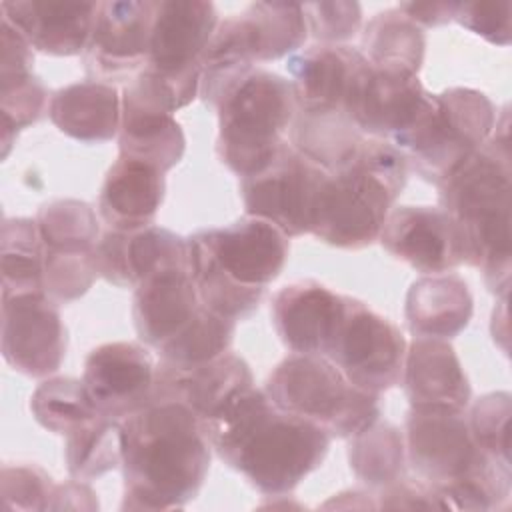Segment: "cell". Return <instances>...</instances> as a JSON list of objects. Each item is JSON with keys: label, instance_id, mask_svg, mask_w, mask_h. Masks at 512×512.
<instances>
[{"label": "cell", "instance_id": "cell-1", "mask_svg": "<svg viewBox=\"0 0 512 512\" xmlns=\"http://www.w3.org/2000/svg\"><path fill=\"white\" fill-rule=\"evenodd\" d=\"M218 458L264 496L290 494L322 466L330 434L280 410L264 390L250 388L220 414L200 422Z\"/></svg>", "mask_w": 512, "mask_h": 512}, {"label": "cell", "instance_id": "cell-2", "mask_svg": "<svg viewBox=\"0 0 512 512\" xmlns=\"http://www.w3.org/2000/svg\"><path fill=\"white\" fill-rule=\"evenodd\" d=\"M210 444L180 402H150L122 420V510L162 512L194 500L210 468Z\"/></svg>", "mask_w": 512, "mask_h": 512}, {"label": "cell", "instance_id": "cell-3", "mask_svg": "<svg viewBox=\"0 0 512 512\" xmlns=\"http://www.w3.org/2000/svg\"><path fill=\"white\" fill-rule=\"evenodd\" d=\"M496 132L438 184L440 208L460 228L464 264L480 268L490 292L508 298L510 288V122L508 108Z\"/></svg>", "mask_w": 512, "mask_h": 512}, {"label": "cell", "instance_id": "cell-4", "mask_svg": "<svg viewBox=\"0 0 512 512\" xmlns=\"http://www.w3.org/2000/svg\"><path fill=\"white\" fill-rule=\"evenodd\" d=\"M188 274L200 302L228 318L244 320L262 304L288 258V236L274 224L244 216L186 238Z\"/></svg>", "mask_w": 512, "mask_h": 512}, {"label": "cell", "instance_id": "cell-5", "mask_svg": "<svg viewBox=\"0 0 512 512\" xmlns=\"http://www.w3.org/2000/svg\"><path fill=\"white\" fill-rule=\"evenodd\" d=\"M408 170V160L396 146L364 138L340 168L326 172L310 234L346 250L374 244L406 186Z\"/></svg>", "mask_w": 512, "mask_h": 512}, {"label": "cell", "instance_id": "cell-6", "mask_svg": "<svg viewBox=\"0 0 512 512\" xmlns=\"http://www.w3.org/2000/svg\"><path fill=\"white\" fill-rule=\"evenodd\" d=\"M220 162L238 178L262 170L284 142L296 104L290 80L254 68L216 104Z\"/></svg>", "mask_w": 512, "mask_h": 512}, {"label": "cell", "instance_id": "cell-7", "mask_svg": "<svg viewBox=\"0 0 512 512\" xmlns=\"http://www.w3.org/2000/svg\"><path fill=\"white\" fill-rule=\"evenodd\" d=\"M266 396L330 438H352L380 418V396L352 386L324 356L290 354L268 376Z\"/></svg>", "mask_w": 512, "mask_h": 512}, {"label": "cell", "instance_id": "cell-8", "mask_svg": "<svg viewBox=\"0 0 512 512\" xmlns=\"http://www.w3.org/2000/svg\"><path fill=\"white\" fill-rule=\"evenodd\" d=\"M496 108L474 88H448L436 94L432 114L396 148L422 180L440 184L486 144L496 126Z\"/></svg>", "mask_w": 512, "mask_h": 512}, {"label": "cell", "instance_id": "cell-9", "mask_svg": "<svg viewBox=\"0 0 512 512\" xmlns=\"http://www.w3.org/2000/svg\"><path fill=\"white\" fill-rule=\"evenodd\" d=\"M286 68L296 104L294 118L316 124H354L352 110L370 72L358 48L314 44L294 52Z\"/></svg>", "mask_w": 512, "mask_h": 512}, {"label": "cell", "instance_id": "cell-10", "mask_svg": "<svg viewBox=\"0 0 512 512\" xmlns=\"http://www.w3.org/2000/svg\"><path fill=\"white\" fill-rule=\"evenodd\" d=\"M406 348V338L396 324L362 300L346 296L340 324L324 358L352 386L380 396L402 382Z\"/></svg>", "mask_w": 512, "mask_h": 512}, {"label": "cell", "instance_id": "cell-11", "mask_svg": "<svg viewBox=\"0 0 512 512\" xmlns=\"http://www.w3.org/2000/svg\"><path fill=\"white\" fill-rule=\"evenodd\" d=\"M324 178V168L284 140L262 170L240 178L244 210L274 224L288 238L310 234Z\"/></svg>", "mask_w": 512, "mask_h": 512}, {"label": "cell", "instance_id": "cell-12", "mask_svg": "<svg viewBox=\"0 0 512 512\" xmlns=\"http://www.w3.org/2000/svg\"><path fill=\"white\" fill-rule=\"evenodd\" d=\"M406 462L434 490L452 486L490 460L472 440L464 412L410 408L404 422Z\"/></svg>", "mask_w": 512, "mask_h": 512}, {"label": "cell", "instance_id": "cell-13", "mask_svg": "<svg viewBox=\"0 0 512 512\" xmlns=\"http://www.w3.org/2000/svg\"><path fill=\"white\" fill-rule=\"evenodd\" d=\"M154 6L156 2L150 0L98 2L94 26L82 52L88 80L126 86L144 70Z\"/></svg>", "mask_w": 512, "mask_h": 512}, {"label": "cell", "instance_id": "cell-14", "mask_svg": "<svg viewBox=\"0 0 512 512\" xmlns=\"http://www.w3.org/2000/svg\"><path fill=\"white\" fill-rule=\"evenodd\" d=\"M66 328L46 292L2 296V354L20 374L46 378L66 356Z\"/></svg>", "mask_w": 512, "mask_h": 512}, {"label": "cell", "instance_id": "cell-15", "mask_svg": "<svg viewBox=\"0 0 512 512\" xmlns=\"http://www.w3.org/2000/svg\"><path fill=\"white\" fill-rule=\"evenodd\" d=\"M156 364L144 344L108 342L84 362L82 382L102 416L124 420L152 402Z\"/></svg>", "mask_w": 512, "mask_h": 512}, {"label": "cell", "instance_id": "cell-16", "mask_svg": "<svg viewBox=\"0 0 512 512\" xmlns=\"http://www.w3.org/2000/svg\"><path fill=\"white\" fill-rule=\"evenodd\" d=\"M382 248L418 272L440 274L464 264V242L440 206H398L378 236Z\"/></svg>", "mask_w": 512, "mask_h": 512}, {"label": "cell", "instance_id": "cell-17", "mask_svg": "<svg viewBox=\"0 0 512 512\" xmlns=\"http://www.w3.org/2000/svg\"><path fill=\"white\" fill-rule=\"evenodd\" d=\"M436 94H430L418 76L370 72L356 98L352 120L366 138H376L398 146L434 110Z\"/></svg>", "mask_w": 512, "mask_h": 512}, {"label": "cell", "instance_id": "cell-18", "mask_svg": "<svg viewBox=\"0 0 512 512\" xmlns=\"http://www.w3.org/2000/svg\"><path fill=\"white\" fill-rule=\"evenodd\" d=\"M252 386L254 378L248 362L234 352H224L192 366H174L160 360L156 364L152 402H180L202 422L220 414Z\"/></svg>", "mask_w": 512, "mask_h": 512}, {"label": "cell", "instance_id": "cell-19", "mask_svg": "<svg viewBox=\"0 0 512 512\" xmlns=\"http://www.w3.org/2000/svg\"><path fill=\"white\" fill-rule=\"evenodd\" d=\"M218 28L212 2L160 0L154 6L148 64L162 76H200V58Z\"/></svg>", "mask_w": 512, "mask_h": 512}, {"label": "cell", "instance_id": "cell-20", "mask_svg": "<svg viewBox=\"0 0 512 512\" xmlns=\"http://www.w3.org/2000/svg\"><path fill=\"white\" fill-rule=\"evenodd\" d=\"M202 308L188 266H174L152 272L134 288L132 320L140 342L160 352L194 324Z\"/></svg>", "mask_w": 512, "mask_h": 512}, {"label": "cell", "instance_id": "cell-21", "mask_svg": "<svg viewBox=\"0 0 512 512\" xmlns=\"http://www.w3.org/2000/svg\"><path fill=\"white\" fill-rule=\"evenodd\" d=\"M344 294L316 280L280 288L272 298V326L294 354L326 356L344 312Z\"/></svg>", "mask_w": 512, "mask_h": 512}, {"label": "cell", "instance_id": "cell-22", "mask_svg": "<svg viewBox=\"0 0 512 512\" xmlns=\"http://www.w3.org/2000/svg\"><path fill=\"white\" fill-rule=\"evenodd\" d=\"M100 278L118 288H136L156 270L188 266V242L162 226L132 232L108 228L94 250Z\"/></svg>", "mask_w": 512, "mask_h": 512}, {"label": "cell", "instance_id": "cell-23", "mask_svg": "<svg viewBox=\"0 0 512 512\" xmlns=\"http://www.w3.org/2000/svg\"><path fill=\"white\" fill-rule=\"evenodd\" d=\"M98 2H2L0 12L32 50L50 56L82 54L96 18Z\"/></svg>", "mask_w": 512, "mask_h": 512}, {"label": "cell", "instance_id": "cell-24", "mask_svg": "<svg viewBox=\"0 0 512 512\" xmlns=\"http://www.w3.org/2000/svg\"><path fill=\"white\" fill-rule=\"evenodd\" d=\"M410 408L466 412L468 376L448 340L414 338L406 348L402 382Z\"/></svg>", "mask_w": 512, "mask_h": 512}, {"label": "cell", "instance_id": "cell-25", "mask_svg": "<svg viewBox=\"0 0 512 512\" xmlns=\"http://www.w3.org/2000/svg\"><path fill=\"white\" fill-rule=\"evenodd\" d=\"M0 114L2 156L16 142L20 130L36 124L48 112V92L32 72L34 54L30 44L6 20L0 26Z\"/></svg>", "mask_w": 512, "mask_h": 512}, {"label": "cell", "instance_id": "cell-26", "mask_svg": "<svg viewBox=\"0 0 512 512\" xmlns=\"http://www.w3.org/2000/svg\"><path fill=\"white\" fill-rule=\"evenodd\" d=\"M164 192V172L144 162L118 156L100 188V218L108 228L120 232L152 226L164 202Z\"/></svg>", "mask_w": 512, "mask_h": 512}, {"label": "cell", "instance_id": "cell-27", "mask_svg": "<svg viewBox=\"0 0 512 512\" xmlns=\"http://www.w3.org/2000/svg\"><path fill=\"white\" fill-rule=\"evenodd\" d=\"M472 312V294L458 274L418 278L406 294L404 316L414 338L450 340L470 324Z\"/></svg>", "mask_w": 512, "mask_h": 512}, {"label": "cell", "instance_id": "cell-28", "mask_svg": "<svg viewBox=\"0 0 512 512\" xmlns=\"http://www.w3.org/2000/svg\"><path fill=\"white\" fill-rule=\"evenodd\" d=\"M52 124L80 142H108L120 132L122 96L116 86L82 80L58 88L48 102Z\"/></svg>", "mask_w": 512, "mask_h": 512}, {"label": "cell", "instance_id": "cell-29", "mask_svg": "<svg viewBox=\"0 0 512 512\" xmlns=\"http://www.w3.org/2000/svg\"><path fill=\"white\" fill-rule=\"evenodd\" d=\"M118 150V156L144 162L166 174L182 160L186 138L172 114L122 100Z\"/></svg>", "mask_w": 512, "mask_h": 512}, {"label": "cell", "instance_id": "cell-30", "mask_svg": "<svg viewBox=\"0 0 512 512\" xmlns=\"http://www.w3.org/2000/svg\"><path fill=\"white\" fill-rule=\"evenodd\" d=\"M360 52L374 70L418 76L424 64L426 36L398 8L374 14L362 30Z\"/></svg>", "mask_w": 512, "mask_h": 512}, {"label": "cell", "instance_id": "cell-31", "mask_svg": "<svg viewBox=\"0 0 512 512\" xmlns=\"http://www.w3.org/2000/svg\"><path fill=\"white\" fill-rule=\"evenodd\" d=\"M348 464L368 488L382 490L406 476L404 432L390 422H374L348 444Z\"/></svg>", "mask_w": 512, "mask_h": 512}, {"label": "cell", "instance_id": "cell-32", "mask_svg": "<svg viewBox=\"0 0 512 512\" xmlns=\"http://www.w3.org/2000/svg\"><path fill=\"white\" fill-rule=\"evenodd\" d=\"M2 296L44 292V244L32 218H4L0 230Z\"/></svg>", "mask_w": 512, "mask_h": 512}, {"label": "cell", "instance_id": "cell-33", "mask_svg": "<svg viewBox=\"0 0 512 512\" xmlns=\"http://www.w3.org/2000/svg\"><path fill=\"white\" fill-rule=\"evenodd\" d=\"M34 220L46 252L94 254L102 236L94 208L76 198H60L42 204Z\"/></svg>", "mask_w": 512, "mask_h": 512}, {"label": "cell", "instance_id": "cell-34", "mask_svg": "<svg viewBox=\"0 0 512 512\" xmlns=\"http://www.w3.org/2000/svg\"><path fill=\"white\" fill-rule=\"evenodd\" d=\"M66 468L74 480H94L122 464V422L96 416L66 434Z\"/></svg>", "mask_w": 512, "mask_h": 512}, {"label": "cell", "instance_id": "cell-35", "mask_svg": "<svg viewBox=\"0 0 512 512\" xmlns=\"http://www.w3.org/2000/svg\"><path fill=\"white\" fill-rule=\"evenodd\" d=\"M30 410L42 428L62 436L100 416L84 382L72 376H54L40 382L30 398Z\"/></svg>", "mask_w": 512, "mask_h": 512}, {"label": "cell", "instance_id": "cell-36", "mask_svg": "<svg viewBox=\"0 0 512 512\" xmlns=\"http://www.w3.org/2000/svg\"><path fill=\"white\" fill-rule=\"evenodd\" d=\"M254 20L260 44L262 62L278 60L298 52L308 38L302 4L288 2H254L246 8Z\"/></svg>", "mask_w": 512, "mask_h": 512}, {"label": "cell", "instance_id": "cell-37", "mask_svg": "<svg viewBox=\"0 0 512 512\" xmlns=\"http://www.w3.org/2000/svg\"><path fill=\"white\" fill-rule=\"evenodd\" d=\"M234 332V320H228L204 306L194 324L182 336H178L174 342L162 348L158 356L162 362L174 366H192L208 362L228 352L234 340Z\"/></svg>", "mask_w": 512, "mask_h": 512}, {"label": "cell", "instance_id": "cell-38", "mask_svg": "<svg viewBox=\"0 0 512 512\" xmlns=\"http://www.w3.org/2000/svg\"><path fill=\"white\" fill-rule=\"evenodd\" d=\"M510 416L512 398L508 392H490L478 398L468 420L476 446L494 462L510 468Z\"/></svg>", "mask_w": 512, "mask_h": 512}, {"label": "cell", "instance_id": "cell-39", "mask_svg": "<svg viewBox=\"0 0 512 512\" xmlns=\"http://www.w3.org/2000/svg\"><path fill=\"white\" fill-rule=\"evenodd\" d=\"M96 276L94 254H56L44 250V292L56 304H68L84 296Z\"/></svg>", "mask_w": 512, "mask_h": 512}, {"label": "cell", "instance_id": "cell-40", "mask_svg": "<svg viewBox=\"0 0 512 512\" xmlns=\"http://www.w3.org/2000/svg\"><path fill=\"white\" fill-rule=\"evenodd\" d=\"M54 486L50 474L36 464H6L0 478L2 508L48 510Z\"/></svg>", "mask_w": 512, "mask_h": 512}, {"label": "cell", "instance_id": "cell-41", "mask_svg": "<svg viewBox=\"0 0 512 512\" xmlns=\"http://www.w3.org/2000/svg\"><path fill=\"white\" fill-rule=\"evenodd\" d=\"M308 32L320 44L346 42L358 34L362 24V8L358 2H308L302 4Z\"/></svg>", "mask_w": 512, "mask_h": 512}, {"label": "cell", "instance_id": "cell-42", "mask_svg": "<svg viewBox=\"0 0 512 512\" xmlns=\"http://www.w3.org/2000/svg\"><path fill=\"white\" fill-rule=\"evenodd\" d=\"M454 20L496 46H508L512 38V2H458Z\"/></svg>", "mask_w": 512, "mask_h": 512}, {"label": "cell", "instance_id": "cell-43", "mask_svg": "<svg viewBox=\"0 0 512 512\" xmlns=\"http://www.w3.org/2000/svg\"><path fill=\"white\" fill-rule=\"evenodd\" d=\"M376 498V506L384 510H444L436 490L418 476H404L396 480L394 484L378 490Z\"/></svg>", "mask_w": 512, "mask_h": 512}, {"label": "cell", "instance_id": "cell-44", "mask_svg": "<svg viewBox=\"0 0 512 512\" xmlns=\"http://www.w3.org/2000/svg\"><path fill=\"white\" fill-rule=\"evenodd\" d=\"M48 510H98L96 492L84 484L82 480H70L64 484H56Z\"/></svg>", "mask_w": 512, "mask_h": 512}, {"label": "cell", "instance_id": "cell-45", "mask_svg": "<svg viewBox=\"0 0 512 512\" xmlns=\"http://www.w3.org/2000/svg\"><path fill=\"white\" fill-rule=\"evenodd\" d=\"M458 2H402L398 10L416 26L436 28L454 20Z\"/></svg>", "mask_w": 512, "mask_h": 512}]
</instances>
